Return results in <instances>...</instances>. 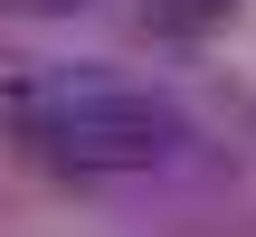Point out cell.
Masks as SVG:
<instances>
[{"mask_svg":"<svg viewBox=\"0 0 256 237\" xmlns=\"http://www.w3.org/2000/svg\"><path fill=\"white\" fill-rule=\"evenodd\" d=\"M28 142L57 171L124 180V171H162L171 152H190V114L152 86H124V76H66L28 104Z\"/></svg>","mask_w":256,"mask_h":237,"instance_id":"obj_1","label":"cell"},{"mask_svg":"<svg viewBox=\"0 0 256 237\" xmlns=\"http://www.w3.org/2000/svg\"><path fill=\"white\" fill-rule=\"evenodd\" d=\"M0 10H76V0H0Z\"/></svg>","mask_w":256,"mask_h":237,"instance_id":"obj_2","label":"cell"}]
</instances>
